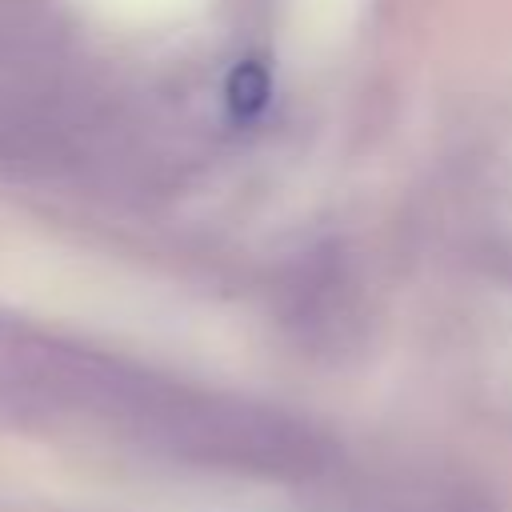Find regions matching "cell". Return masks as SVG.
<instances>
[{"mask_svg":"<svg viewBox=\"0 0 512 512\" xmlns=\"http://www.w3.org/2000/svg\"><path fill=\"white\" fill-rule=\"evenodd\" d=\"M88 420L120 428L172 460L220 472L300 480L328 464V440L288 412L192 392L112 360L96 380Z\"/></svg>","mask_w":512,"mask_h":512,"instance_id":"obj_1","label":"cell"},{"mask_svg":"<svg viewBox=\"0 0 512 512\" xmlns=\"http://www.w3.org/2000/svg\"><path fill=\"white\" fill-rule=\"evenodd\" d=\"M264 104H268V72H264V64H256V60L236 64L232 76H228V108H232V116H240V120L256 116Z\"/></svg>","mask_w":512,"mask_h":512,"instance_id":"obj_3","label":"cell"},{"mask_svg":"<svg viewBox=\"0 0 512 512\" xmlns=\"http://www.w3.org/2000/svg\"><path fill=\"white\" fill-rule=\"evenodd\" d=\"M376 512H500L488 492L472 488L468 480H436L420 476L392 492H384Z\"/></svg>","mask_w":512,"mask_h":512,"instance_id":"obj_2","label":"cell"}]
</instances>
